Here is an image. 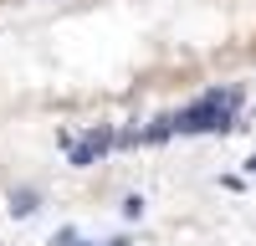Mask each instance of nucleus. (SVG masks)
I'll list each match as a JSON object with an SVG mask.
<instances>
[{
  "label": "nucleus",
  "mask_w": 256,
  "mask_h": 246,
  "mask_svg": "<svg viewBox=\"0 0 256 246\" xmlns=\"http://www.w3.org/2000/svg\"><path fill=\"white\" fill-rule=\"evenodd\" d=\"M123 216H128V220L144 216V200H138V195H128V200H123Z\"/></svg>",
  "instance_id": "4"
},
{
  "label": "nucleus",
  "mask_w": 256,
  "mask_h": 246,
  "mask_svg": "<svg viewBox=\"0 0 256 246\" xmlns=\"http://www.w3.org/2000/svg\"><path fill=\"white\" fill-rule=\"evenodd\" d=\"M72 241H77V231H72V226H67V231H56V236H52V246H72Z\"/></svg>",
  "instance_id": "5"
},
{
  "label": "nucleus",
  "mask_w": 256,
  "mask_h": 246,
  "mask_svg": "<svg viewBox=\"0 0 256 246\" xmlns=\"http://www.w3.org/2000/svg\"><path fill=\"white\" fill-rule=\"evenodd\" d=\"M108 246H134V241H123V236H118V241H108Z\"/></svg>",
  "instance_id": "6"
},
{
  "label": "nucleus",
  "mask_w": 256,
  "mask_h": 246,
  "mask_svg": "<svg viewBox=\"0 0 256 246\" xmlns=\"http://www.w3.org/2000/svg\"><path fill=\"white\" fill-rule=\"evenodd\" d=\"M241 88H210L200 102H190V108L174 118V128L180 134H226L230 123H236V113H241Z\"/></svg>",
  "instance_id": "1"
},
{
  "label": "nucleus",
  "mask_w": 256,
  "mask_h": 246,
  "mask_svg": "<svg viewBox=\"0 0 256 246\" xmlns=\"http://www.w3.org/2000/svg\"><path fill=\"white\" fill-rule=\"evenodd\" d=\"M77 246H92V241H77Z\"/></svg>",
  "instance_id": "7"
},
{
  "label": "nucleus",
  "mask_w": 256,
  "mask_h": 246,
  "mask_svg": "<svg viewBox=\"0 0 256 246\" xmlns=\"http://www.w3.org/2000/svg\"><path fill=\"white\" fill-rule=\"evenodd\" d=\"M10 200H16V205H10V210H16V216H31V210H36V205H41V200H36L31 190H16Z\"/></svg>",
  "instance_id": "3"
},
{
  "label": "nucleus",
  "mask_w": 256,
  "mask_h": 246,
  "mask_svg": "<svg viewBox=\"0 0 256 246\" xmlns=\"http://www.w3.org/2000/svg\"><path fill=\"white\" fill-rule=\"evenodd\" d=\"M108 149H118V134H113V128H92L88 138H67L72 164H92L98 154H108Z\"/></svg>",
  "instance_id": "2"
}]
</instances>
